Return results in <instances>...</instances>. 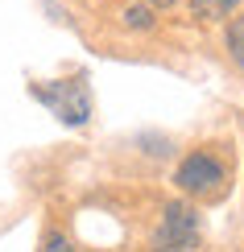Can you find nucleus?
<instances>
[{
    "label": "nucleus",
    "mask_w": 244,
    "mask_h": 252,
    "mask_svg": "<svg viewBox=\"0 0 244 252\" xmlns=\"http://www.w3.org/2000/svg\"><path fill=\"white\" fill-rule=\"evenodd\" d=\"M34 95L46 103L50 112L70 124V128H79V124L91 120V95H87V83L83 79H58V83H37Z\"/></svg>",
    "instance_id": "1"
},
{
    "label": "nucleus",
    "mask_w": 244,
    "mask_h": 252,
    "mask_svg": "<svg viewBox=\"0 0 244 252\" xmlns=\"http://www.w3.org/2000/svg\"><path fill=\"white\" fill-rule=\"evenodd\" d=\"M199 244V211L186 203H170L157 227L153 252H195Z\"/></svg>",
    "instance_id": "2"
},
{
    "label": "nucleus",
    "mask_w": 244,
    "mask_h": 252,
    "mask_svg": "<svg viewBox=\"0 0 244 252\" xmlns=\"http://www.w3.org/2000/svg\"><path fill=\"white\" fill-rule=\"evenodd\" d=\"M174 182L182 186L186 194H211V190H219V182H224V165H219L211 153H190L186 161L178 165Z\"/></svg>",
    "instance_id": "3"
},
{
    "label": "nucleus",
    "mask_w": 244,
    "mask_h": 252,
    "mask_svg": "<svg viewBox=\"0 0 244 252\" xmlns=\"http://www.w3.org/2000/svg\"><path fill=\"white\" fill-rule=\"evenodd\" d=\"M240 0H190V8H195V17L203 21H224L228 13H236Z\"/></svg>",
    "instance_id": "4"
},
{
    "label": "nucleus",
    "mask_w": 244,
    "mask_h": 252,
    "mask_svg": "<svg viewBox=\"0 0 244 252\" xmlns=\"http://www.w3.org/2000/svg\"><path fill=\"white\" fill-rule=\"evenodd\" d=\"M228 54H232V62L244 70V17H236L228 25Z\"/></svg>",
    "instance_id": "5"
},
{
    "label": "nucleus",
    "mask_w": 244,
    "mask_h": 252,
    "mask_svg": "<svg viewBox=\"0 0 244 252\" xmlns=\"http://www.w3.org/2000/svg\"><path fill=\"white\" fill-rule=\"evenodd\" d=\"M124 21H129V25H137V29H145V25H153V17H149V8H129V13H124Z\"/></svg>",
    "instance_id": "6"
},
{
    "label": "nucleus",
    "mask_w": 244,
    "mask_h": 252,
    "mask_svg": "<svg viewBox=\"0 0 244 252\" xmlns=\"http://www.w3.org/2000/svg\"><path fill=\"white\" fill-rule=\"evenodd\" d=\"M41 252H75V248H70V240H67V236H50L46 244H41Z\"/></svg>",
    "instance_id": "7"
},
{
    "label": "nucleus",
    "mask_w": 244,
    "mask_h": 252,
    "mask_svg": "<svg viewBox=\"0 0 244 252\" xmlns=\"http://www.w3.org/2000/svg\"><path fill=\"white\" fill-rule=\"evenodd\" d=\"M153 4H162V8H166V4H174V0H153Z\"/></svg>",
    "instance_id": "8"
}]
</instances>
